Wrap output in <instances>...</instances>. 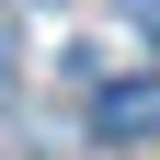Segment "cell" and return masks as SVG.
I'll return each instance as SVG.
<instances>
[{"label":"cell","instance_id":"6da1fadb","mask_svg":"<svg viewBox=\"0 0 160 160\" xmlns=\"http://www.w3.org/2000/svg\"><path fill=\"white\" fill-rule=\"evenodd\" d=\"M149 114H160V92H137V80H126V92H103V137H137Z\"/></svg>","mask_w":160,"mask_h":160},{"label":"cell","instance_id":"7a4b0ae2","mask_svg":"<svg viewBox=\"0 0 160 160\" xmlns=\"http://www.w3.org/2000/svg\"><path fill=\"white\" fill-rule=\"evenodd\" d=\"M126 23H137V34H149V46H160V0H126Z\"/></svg>","mask_w":160,"mask_h":160},{"label":"cell","instance_id":"3957f363","mask_svg":"<svg viewBox=\"0 0 160 160\" xmlns=\"http://www.w3.org/2000/svg\"><path fill=\"white\" fill-rule=\"evenodd\" d=\"M0 92H12V23H0Z\"/></svg>","mask_w":160,"mask_h":160}]
</instances>
